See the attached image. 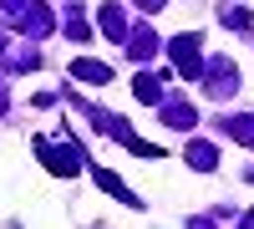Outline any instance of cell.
I'll use <instances>...</instances> for the list:
<instances>
[{
  "label": "cell",
  "mask_w": 254,
  "mask_h": 229,
  "mask_svg": "<svg viewBox=\"0 0 254 229\" xmlns=\"http://www.w3.org/2000/svg\"><path fill=\"white\" fill-rule=\"evenodd\" d=\"M76 76H87V81H107V61H76Z\"/></svg>",
  "instance_id": "6da1fadb"
},
{
  "label": "cell",
  "mask_w": 254,
  "mask_h": 229,
  "mask_svg": "<svg viewBox=\"0 0 254 229\" xmlns=\"http://www.w3.org/2000/svg\"><path fill=\"white\" fill-rule=\"evenodd\" d=\"M244 229H254V214H249V224H244Z\"/></svg>",
  "instance_id": "7a4b0ae2"
}]
</instances>
